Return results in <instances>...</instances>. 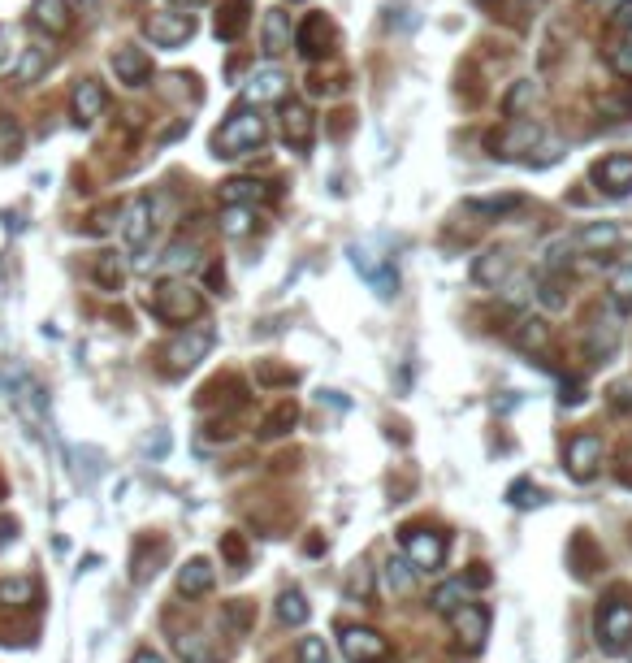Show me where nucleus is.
I'll use <instances>...</instances> for the list:
<instances>
[{"instance_id":"nucleus-11","label":"nucleus","mask_w":632,"mask_h":663,"mask_svg":"<svg viewBox=\"0 0 632 663\" xmlns=\"http://www.w3.org/2000/svg\"><path fill=\"white\" fill-rule=\"evenodd\" d=\"M342 655L351 663H381L390 655L386 637L377 629H360V624H351V629H342Z\"/></svg>"},{"instance_id":"nucleus-48","label":"nucleus","mask_w":632,"mask_h":663,"mask_svg":"<svg viewBox=\"0 0 632 663\" xmlns=\"http://www.w3.org/2000/svg\"><path fill=\"white\" fill-rule=\"evenodd\" d=\"M464 585H468V590H485V585H490V568H485V564H472V572L464 577Z\"/></svg>"},{"instance_id":"nucleus-41","label":"nucleus","mask_w":632,"mask_h":663,"mask_svg":"<svg viewBox=\"0 0 632 663\" xmlns=\"http://www.w3.org/2000/svg\"><path fill=\"white\" fill-rule=\"evenodd\" d=\"M291 425H295V403H282V408L265 421V438H282Z\"/></svg>"},{"instance_id":"nucleus-55","label":"nucleus","mask_w":632,"mask_h":663,"mask_svg":"<svg viewBox=\"0 0 632 663\" xmlns=\"http://www.w3.org/2000/svg\"><path fill=\"white\" fill-rule=\"evenodd\" d=\"M74 5H96V0H74Z\"/></svg>"},{"instance_id":"nucleus-16","label":"nucleus","mask_w":632,"mask_h":663,"mask_svg":"<svg viewBox=\"0 0 632 663\" xmlns=\"http://www.w3.org/2000/svg\"><path fill=\"white\" fill-rule=\"evenodd\" d=\"M312 135H316V122H312V109L308 104H286L282 109V139H286V148H295V152H308L312 148Z\"/></svg>"},{"instance_id":"nucleus-12","label":"nucleus","mask_w":632,"mask_h":663,"mask_svg":"<svg viewBox=\"0 0 632 663\" xmlns=\"http://www.w3.org/2000/svg\"><path fill=\"white\" fill-rule=\"evenodd\" d=\"M615 317H620V312H615ZM615 317L607 312V317H598L585 330V360L602 364V360H611L615 351H620V321H615Z\"/></svg>"},{"instance_id":"nucleus-39","label":"nucleus","mask_w":632,"mask_h":663,"mask_svg":"<svg viewBox=\"0 0 632 663\" xmlns=\"http://www.w3.org/2000/svg\"><path fill=\"white\" fill-rule=\"evenodd\" d=\"M0 152H5L9 161L22 152V130H18V122H13L9 113H0Z\"/></svg>"},{"instance_id":"nucleus-35","label":"nucleus","mask_w":632,"mask_h":663,"mask_svg":"<svg viewBox=\"0 0 632 663\" xmlns=\"http://www.w3.org/2000/svg\"><path fill=\"white\" fill-rule=\"evenodd\" d=\"M278 620L282 624H295V629H299V624H308V598L299 594V590H286L278 598Z\"/></svg>"},{"instance_id":"nucleus-34","label":"nucleus","mask_w":632,"mask_h":663,"mask_svg":"<svg viewBox=\"0 0 632 663\" xmlns=\"http://www.w3.org/2000/svg\"><path fill=\"white\" fill-rule=\"evenodd\" d=\"M468 585L464 581H446V585H438V590H433V598H429V603H433V611H438V616H451V611L459 607V603H468Z\"/></svg>"},{"instance_id":"nucleus-54","label":"nucleus","mask_w":632,"mask_h":663,"mask_svg":"<svg viewBox=\"0 0 632 663\" xmlns=\"http://www.w3.org/2000/svg\"><path fill=\"white\" fill-rule=\"evenodd\" d=\"M174 5H204V0H174Z\"/></svg>"},{"instance_id":"nucleus-17","label":"nucleus","mask_w":632,"mask_h":663,"mask_svg":"<svg viewBox=\"0 0 632 663\" xmlns=\"http://www.w3.org/2000/svg\"><path fill=\"white\" fill-rule=\"evenodd\" d=\"M122 239H126V247H135V252L148 247V239H152V200H148V195H139V200L126 204V213H122Z\"/></svg>"},{"instance_id":"nucleus-15","label":"nucleus","mask_w":632,"mask_h":663,"mask_svg":"<svg viewBox=\"0 0 632 663\" xmlns=\"http://www.w3.org/2000/svg\"><path fill=\"white\" fill-rule=\"evenodd\" d=\"M286 91H291V78L282 70H273V65H265V70H256L243 83V100L260 109V104H269V100H286Z\"/></svg>"},{"instance_id":"nucleus-19","label":"nucleus","mask_w":632,"mask_h":663,"mask_svg":"<svg viewBox=\"0 0 632 663\" xmlns=\"http://www.w3.org/2000/svg\"><path fill=\"white\" fill-rule=\"evenodd\" d=\"M329 39H334V26H329L325 13H308V18L299 22V31H295V48H299V57L316 61L329 48Z\"/></svg>"},{"instance_id":"nucleus-46","label":"nucleus","mask_w":632,"mask_h":663,"mask_svg":"<svg viewBox=\"0 0 632 663\" xmlns=\"http://www.w3.org/2000/svg\"><path fill=\"white\" fill-rule=\"evenodd\" d=\"M533 96H537V87L529 83V78H524V83H520L516 91H511V96H507V104H503V109H507V117H516V113H520V109H524V104H529Z\"/></svg>"},{"instance_id":"nucleus-49","label":"nucleus","mask_w":632,"mask_h":663,"mask_svg":"<svg viewBox=\"0 0 632 663\" xmlns=\"http://www.w3.org/2000/svg\"><path fill=\"white\" fill-rule=\"evenodd\" d=\"M226 620L234 624V629H243V624H247V607H243V603H230V607H226Z\"/></svg>"},{"instance_id":"nucleus-26","label":"nucleus","mask_w":632,"mask_h":663,"mask_svg":"<svg viewBox=\"0 0 632 663\" xmlns=\"http://www.w3.org/2000/svg\"><path fill=\"white\" fill-rule=\"evenodd\" d=\"M260 200H269L265 182H256V178H230V182H221V204H247V208H256Z\"/></svg>"},{"instance_id":"nucleus-52","label":"nucleus","mask_w":632,"mask_h":663,"mask_svg":"<svg viewBox=\"0 0 632 663\" xmlns=\"http://www.w3.org/2000/svg\"><path fill=\"white\" fill-rule=\"evenodd\" d=\"M135 663H165V659L156 655V650H139V655H135Z\"/></svg>"},{"instance_id":"nucleus-33","label":"nucleus","mask_w":632,"mask_h":663,"mask_svg":"<svg viewBox=\"0 0 632 663\" xmlns=\"http://www.w3.org/2000/svg\"><path fill=\"white\" fill-rule=\"evenodd\" d=\"M546 343H550V330H546L542 317H529V321L516 325V347L520 351H542Z\"/></svg>"},{"instance_id":"nucleus-9","label":"nucleus","mask_w":632,"mask_h":663,"mask_svg":"<svg viewBox=\"0 0 632 663\" xmlns=\"http://www.w3.org/2000/svg\"><path fill=\"white\" fill-rule=\"evenodd\" d=\"M143 35H148L156 48H182L195 35V22H191V13H152V18L143 22Z\"/></svg>"},{"instance_id":"nucleus-6","label":"nucleus","mask_w":632,"mask_h":663,"mask_svg":"<svg viewBox=\"0 0 632 663\" xmlns=\"http://www.w3.org/2000/svg\"><path fill=\"white\" fill-rule=\"evenodd\" d=\"M403 551H407V564L416 572H438L442 559H446V538L433 529H420V525H407L403 529Z\"/></svg>"},{"instance_id":"nucleus-4","label":"nucleus","mask_w":632,"mask_h":663,"mask_svg":"<svg viewBox=\"0 0 632 663\" xmlns=\"http://www.w3.org/2000/svg\"><path fill=\"white\" fill-rule=\"evenodd\" d=\"M632 637V603L624 598H611V603L598 607V646L607 650V655H620Z\"/></svg>"},{"instance_id":"nucleus-22","label":"nucleus","mask_w":632,"mask_h":663,"mask_svg":"<svg viewBox=\"0 0 632 663\" xmlns=\"http://www.w3.org/2000/svg\"><path fill=\"white\" fill-rule=\"evenodd\" d=\"M511 273V252L507 247H485L477 256V265H472V282L477 286H498Z\"/></svg>"},{"instance_id":"nucleus-20","label":"nucleus","mask_w":632,"mask_h":663,"mask_svg":"<svg viewBox=\"0 0 632 663\" xmlns=\"http://www.w3.org/2000/svg\"><path fill=\"white\" fill-rule=\"evenodd\" d=\"M104 104H109V96H104V87L96 83V78H83V83L74 87V96H70L74 122H78V126H91V122H96V117L104 113Z\"/></svg>"},{"instance_id":"nucleus-56","label":"nucleus","mask_w":632,"mask_h":663,"mask_svg":"<svg viewBox=\"0 0 632 663\" xmlns=\"http://www.w3.org/2000/svg\"><path fill=\"white\" fill-rule=\"evenodd\" d=\"M628 650H632V637H628Z\"/></svg>"},{"instance_id":"nucleus-18","label":"nucleus","mask_w":632,"mask_h":663,"mask_svg":"<svg viewBox=\"0 0 632 663\" xmlns=\"http://www.w3.org/2000/svg\"><path fill=\"white\" fill-rule=\"evenodd\" d=\"M113 74H117V83H126V87H143L152 78V57L143 48L135 44H126V48H117L113 52Z\"/></svg>"},{"instance_id":"nucleus-31","label":"nucleus","mask_w":632,"mask_h":663,"mask_svg":"<svg viewBox=\"0 0 632 663\" xmlns=\"http://www.w3.org/2000/svg\"><path fill=\"white\" fill-rule=\"evenodd\" d=\"M156 265L169 269V273H187V269L200 265V252H195V243H169L165 256L156 260Z\"/></svg>"},{"instance_id":"nucleus-36","label":"nucleus","mask_w":632,"mask_h":663,"mask_svg":"<svg viewBox=\"0 0 632 663\" xmlns=\"http://www.w3.org/2000/svg\"><path fill=\"white\" fill-rule=\"evenodd\" d=\"M412 564H407V559H386V585H390V590L394 594H412Z\"/></svg>"},{"instance_id":"nucleus-7","label":"nucleus","mask_w":632,"mask_h":663,"mask_svg":"<svg viewBox=\"0 0 632 663\" xmlns=\"http://www.w3.org/2000/svg\"><path fill=\"white\" fill-rule=\"evenodd\" d=\"M572 243L581 247V252H594L598 260H611V252H620L624 243H632V230L615 226V221H589L572 234Z\"/></svg>"},{"instance_id":"nucleus-37","label":"nucleus","mask_w":632,"mask_h":663,"mask_svg":"<svg viewBox=\"0 0 632 663\" xmlns=\"http://www.w3.org/2000/svg\"><path fill=\"white\" fill-rule=\"evenodd\" d=\"M174 646H178L182 663H213V655H208V646H204V637H200V633H182Z\"/></svg>"},{"instance_id":"nucleus-53","label":"nucleus","mask_w":632,"mask_h":663,"mask_svg":"<svg viewBox=\"0 0 632 663\" xmlns=\"http://www.w3.org/2000/svg\"><path fill=\"white\" fill-rule=\"evenodd\" d=\"M9 61V48H5V31H0V65Z\"/></svg>"},{"instance_id":"nucleus-13","label":"nucleus","mask_w":632,"mask_h":663,"mask_svg":"<svg viewBox=\"0 0 632 663\" xmlns=\"http://www.w3.org/2000/svg\"><path fill=\"white\" fill-rule=\"evenodd\" d=\"M568 473L576 477V481H589L598 473V464H602V438L598 434H576L572 442H568Z\"/></svg>"},{"instance_id":"nucleus-10","label":"nucleus","mask_w":632,"mask_h":663,"mask_svg":"<svg viewBox=\"0 0 632 663\" xmlns=\"http://www.w3.org/2000/svg\"><path fill=\"white\" fill-rule=\"evenodd\" d=\"M451 620H455L459 646L477 655V650L485 646V637H490V611H485L481 603H459V607L451 611Z\"/></svg>"},{"instance_id":"nucleus-45","label":"nucleus","mask_w":632,"mask_h":663,"mask_svg":"<svg viewBox=\"0 0 632 663\" xmlns=\"http://www.w3.org/2000/svg\"><path fill=\"white\" fill-rule=\"evenodd\" d=\"M221 555H226L234 568H243V564H247V546H243L239 533H226V538H221Z\"/></svg>"},{"instance_id":"nucleus-51","label":"nucleus","mask_w":632,"mask_h":663,"mask_svg":"<svg viewBox=\"0 0 632 663\" xmlns=\"http://www.w3.org/2000/svg\"><path fill=\"white\" fill-rule=\"evenodd\" d=\"M13 529H18V525H13V520H0V546H5V542L13 538Z\"/></svg>"},{"instance_id":"nucleus-29","label":"nucleus","mask_w":632,"mask_h":663,"mask_svg":"<svg viewBox=\"0 0 632 663\" xmlns=\"http://www.w3.org/2000/svg\"><path fill=\"white\" fill-rule=\"evenodd\" d=\"M607 304H611V312H620V317H628V312H632V265H624V269L611 273Z\"/></svg>"},{"instance_id":"nucleus-5","label":"nucleus","mask_w":632,"mask_h":663,"mask_svg":"<svg viewBox=\"0 0 632 663\" xmlns=\"http://www.w3.org/2000/svg\"><path fill=\"white\" fill-rule=\"evenodd\" d=\"M351 265H355V273H360V278L377 291V299H394V295H399V273H394L390 260L377 256L373 247H360V243H355V247H351Z\"/></svg>"},{"instance_id":"nucleus-28","label":"nucleus","mask_w":632,"mask_h":663,"mask_svg":"<svg viewBox=\"0 0 632 663\" xmlns=\"http://www.w3.org/2000/svg\"><path fill=\"white\" fill-rule=\"evenodd\" d=\"M48 65H52V48L48 44H31L22 52V61H18V70H13V78H18L22 87H31L39 83V78L48 74Z\"/></svg>"},{"instance_id":"nucleus-25","label":"nucleus","mask_w":632,"mask_h":663,"mask_svg":"<svg viewBox=\"0 0 632 663\" xmlns=\"http://www.w3.org/2000/svg\"><path fill=\"white\" fill-rule=\"evenodd\" d=\"M260 44H265L269 57H278V52L291 48V18H286L282 9H269V13H265V26H260Z\"/></svg>"},{"instance_id":"nucleus-2","label":"nucleus","mask_w":632,"mask_h":663,"mask_svg":"<svg viewBox=\"0 0 632 663\" xmlns=\"http://www.w3.org/2000/svg\"><path fill=\"white\" fill-rule=\"evenodd\" d=\"M152 312L161 321H169V325H187V321H195L204 312V299H200V291H195L187 278H165L161 286H156V295H152Z\"/></svg>"},{"instance_id":"nucleus-43","label":"nucleus","mask_w":632,"mask_h":663,"mask_svg":"<svg viewBox=\"0 0 632 663\" xmlns=\"http://www.w3.org/2000/svg\"><path fill=\"white\" fill-rule=\"evenodd\" d=\"M607 61H611V70L620 78H632V39H628V44H615L607 52Z\"/></svg>"},{"instance_id":"nucleus-42","label":"nucleus","mask_w":632,"mask_h":663,"mask_svg":"<svg viewBox=\"0 0 632 663\" xmlns=\"http://www.w3.org/2000/svg\"><path fill=\"white\" fill-rule=\"evenodd\" d=\"M347 594H351V598H368V594H373V572H368L364 564H355V568H351Z\"/></svg>"},{"instance_id":"nucleus-1","label":"nucleus","mask_w":632,"mask_h":663,"mask_svg":"<svg viewBox=\"0 0 632 663\" xmlns=\"http://www.w3.org/2000/svg\"><path fill=\"white\" fill-rule=\"evenodd\" d=\"M265 139H269L265 117H260L256 109H234L213 135V148H217V156H243V152L260 148Z\"/></svg>"},{"instance_id":"nucleus-24","label":"nucleus","mask_w":632,"mask_h":663,"mask_svg":"<svg viewBox=\"0 0 632 663\" xmlns=\"http://www.w3.org/2000/svg\"><path fill=\"white\" fill-rule=\"evenodd\" d=\"M31 22L44 35H65V31H70V0H35Z\"/></svg>"},{"instance_id":"nucleus-3","label":"nucleus","mask_w":632,"mask_h":663,"mask_svg":"<svg viewBox=\"0 0 632 663\" xmlns=\"http://www.w3.org/2000/svg\"><path fill=\"white\" fill-rule=\"evenodd\" d=\"M213 343H217V334H213V325H187L174 343L165 347V369L169 373H191L195 364H200L208 351H213Z\"/></svg>"},{"instance_id":"nucleus-32","label":"nucleus","mask_w":632,"mask_h":663,"mask_svg":"<svg viewBox=\"0 0 632 663\" xmlns=\"http://www.w3.org/2000/svg\"><path fill=\"white\" fill-rule=\"evenodd\" d=\"M96 282L104 286V291H122V282H126L122 256H117V252H100V260H96Z\"/></svg>"},{"instance_id":"nucleus-8","label":"nucleus","mask_w":632,"mask_h":663,"mask_svg":"<svg viewBox=\"0 0 632 663\" xmlns=\"http://www.w3.org/2000/svg\"><path fill=\"white\" fill-rule=\"evenodd\" d=\"M537 143H542V126L537 122H520V117H511L503 130H494L490 135V156H503V161H516L520 152H533Z\"/></svg>"},{"instance_id":"nucleus-21","label":"nucleus","mask_w":632,"mask_h":663,"mask_svg":"<svg viewBox=\"0 0 632 663\" xmlns=\"http://www.w3.org/2000/svg\"><path fill=\"white\" fill-rule=\"evenodd\" d=\"M247 26H252V0H226L217 13V39L234 44V39H243Z\"/></svg>"},{"instance_id":"nucleus-30","label":"nucleus","mask_w":632,"mask_h":663,"mask_svg":"<svg viewBox=\"0 0 632 663\" xmlns=\"http://www.w3.org/2000/svg\"><path fill=\"white\" fill-rule=\"evenodd\" d=\"M252 226H256V208H247V204H221V234L243 239Z\"/></svg>"},{"instance_id":"nucleus-23","label":"nucleus","mask_w":632,"mask_h":663,"mask_svg":"<svg viewBox=\"0 0 632 663\" xmlns=\"http://www.w3.org/2000/svg\"><path fill=\"white\" fill-rule=\"evenodd\" d=\"M213 581H217V572H213V564H208L204 555H195V559H187V564L178 568V594H187V598L208 594V590H213Z\"/></svg>"},{"instance_id":"nucleus-38","label":"nucleus","mask_w":632,"mask_h":663,"mask_svg":"<svg viewBox=\"0 0 632 663\" xmlns=\"http://www.w3.org/2000/svg\"><path fill=\"white\" fill-rule=\"evenodd\" d=\"M507 503H511V507H537V503H542V490H537L529 477H520V481H511Z\"/></svg>"},{"instance_id":"nucleus-50","label":"nucleus","mask_w":632,"mask_h":663,"mask_svg":"<svg viewBox=\"0 0 632 663\" xmlns=\"http://www.w3.org/2000/svg\"><path fill=\"white\" fill-rule=\"evenodd\" d=\"M615 22H620L624 31H632V0H624V5L615 9Z\"/></svg>"},{"instance_id":"nucleus-27","label":"nucleus","mask_w":632,"mask_h":663,"mask_svg":"<svg viewBox=\"0 0 632 663\" xmlns=\"http://www.w3.org/2000/svg\"><path fill=\"white\" fill-rule=\"evenodd\" d=\"M464 208H468V213H477V217L498 221V217H507V213H520L524 195H472Z\"/></svg>"},{"instance_id":"nucleus-44","label":"nucleus","mask_w":632,"mask_h":663,"mask_svg":"<svg viewBox=\"0 0 632 663\" xmlns=\"http://www.w3.org/2000/svg\"><path fill=\"white\" fill-rule=\"evenodd\" d=\"M0 603H31V581H0Z\"/></svg>"},{"instance_id":"nucleus-14","label":"nucleus","mask_w":632,"mask_h":663,"mask_svg":"<svg viewBox=\"0 0 632 663\" xmlns=\"http://www.w3.org/2000/svg\"><path fill=\"white\" fill-rule=\"evenodd\" d=\"M594 182L607 195H628L632 191V152H611L594 165Z\"/></svg>"},{"instance_id":"nucleus-40","label":"nucleus","mask_w":632,"mask_h":663,"mask_svg":"<svg viewBox=\"0 0 632 663\" xmlns=\"http://www.w3.org/2000/svg\"><path fill=\"white\" fill-rule=\"evenodd\" d=\"M537 299H542V304H546L550 312H559L563 304H568V295L559 291V278H555V273H546V278L537 282Z\"/></svg>"},{"instance_id":"nucleus-47","label":"nucleus","mask_w":632,"mask_h":663,"mask_svg":"<svg viewBox=\"0 0 632 663\" xmlns=\"http://www.w3.org/2000/svg\"><path fill=\"white\" fill-rule=\"evenodd\" d=\"M299 663H329V650L321 637H304V646H299Z\"/></svg>"}]
</instances>
